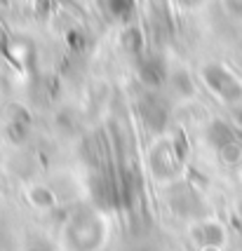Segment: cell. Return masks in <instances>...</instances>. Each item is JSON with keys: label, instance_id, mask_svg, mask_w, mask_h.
Returning a JSON list of instances; mask_svg holds the SVG:
<instances>
[{"label": "cell", "instance_id": "1", "mask_svg": "<svg viewBox=\"0 0 242 251\" xmlns=\"http://www.w3.org/2000/svg\"><path fill=\"white\" fill-rule=\"evenodd\" d=\"M205 80H207V85L214 89L223 101H228V103H238V101H242L240 80L233 75L231 71H226L223 66H219V64L207 66V68H205Z\"/></svg>", "mask_w": 242, "mask_h": 251}]
</instances>
